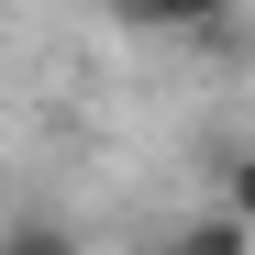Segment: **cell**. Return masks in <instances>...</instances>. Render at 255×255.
Listing matches in <instances>:
<instances>
[{
    "mask_svg": "<svg viewBox=\"0 0 255 255\" xmlns=\"http://www.w3.org/2000/svg\"><path fill=\"white\" fill-rule=\"evenodd\" d=\"M111 22H133V33H189V45H222L233 0H111Z\"/></svg>",
    "mask_w": 255,
    "mask_h": 255,
    "instance_id": "obj_1",
    "label": "cell"
},
{
    "mask_svg": "<svg viewBox=\"0 0 255 255\" xmlns=\"http://www.w3.org/2000/svg\"><path fill=\"white\" fill-rule=\"evenodd\" d=\"M0 255H78V222H56V211H11V222H0Z\"/></svg>",
    "mask_w": 255,
    "mask_h": 255,
    "instance_id": "obj_2",
    "label": "cell"
},
{
    "mask_svg": "<svg viewBox=\"0 0 255 255\" xmlns=\"http://www.w3.org/2000/svg\"><path fill=\"white\" fill-rule=\"evenodd\" d=\"M166 255H255V233L233 222V211H189V222H178V244H166Z\"/></svg>",
    "mask_w": 255,
    "mask_h": 255,
    "instance_id": "obj_3",
    "label": "cell"
},
{
    "mask_svg": "<svg viewBox=\"0 0 255 255\" xmlns=\"http://www.w3.org/2000/svg\"><path fill=\"white\" fill-rule=\"evenodd\" d=\"M211 211H233V222L255 233V144H244V155H222V200H211Z\"/></svg>",
    "mask_w": 255,
    "mask_h": 255,
    "instance_id": "obj_4",
    "label": "cell"
}]
</instances>
